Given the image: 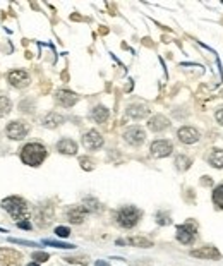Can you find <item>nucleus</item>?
<instances>
[{"instance_id":"9d476101","label":"nucleus","mask_w":223,"mask_h":266,"mask_svg":"<svg viewBox=\"0 0 223 266\" xmlns=\"http://www.w3.org/2000/svg\"><path fill=\"white\" fill-rule=\"evenodd\" d=\"M9 83L12 84L14 88H26L30 84V76H28L26 71H12L9 72Z\"/></svg>"},{"instance_id":"4468645a","label":"nucleus","mask_w":223,"mask_h":266,"mask_svg":"<svg viewBox=\"0 0 223 266\" xmlns=\"http://www.w3.org/2000/svg\"><path fill=\"white\" fill-rule=\"evenodd\" d=\"M57 150L64 153V155H76V151H78V144H76L72 139L66 138L57 143Z\"/></svg>"},{"instance_id":"412c9836","label":"nucleus","mask_w":223,"mask_h":266,"mask_svg":"<svg viewBox=\"0 0 223 266\" xmlns=\"http://www.w3.org/2000/svg\"><path fill=\"white\" fill-rule=\"evenodd\" d=\"M10 108H12V103H10V100L7 98L6 95H0V117H4V115L9 114Z\"/></svg>"},{"instance_id":"dca6fc26","label":"nucleus","mask_w":223,"mask_h":266,"mask_svg":"<svg viewBox=\"0 0 223 266\" xmlns=\"http://www.w3.org/2000/svg\"><path fill=\"white\" fill-rule=\"evenodd\" d=\"M148 126H150L151 131L160 132V131H165V129L168 127V120H166L163 115H156V117H153V119L150 120Z\"/></svg>"},{"instance_id":"7ed1b4c3","label":"nucleus","mask_w":223,"mask_h":266,"mask_svg":"<svg viewBox=\"0 0 223 266\" xmlns=\"http://www.w3.org/2000/svg\"><path fill=\"white\" fill-rule=\"evenodd\" d=\"M141 216H142L141 209H138L136 206H124L117 211L115 220H117V223L120 225L122 228H132L139 223Z\"/></svg>"},{"instance_id":"f8f14e48","label":"nucleus","mask_w":223,"mask_h":266,"mask_svg":"<svg viewBox=\"0 0 223 266\" xmlns=\"http://www.w3.org/2000/svg\"><path fill=\"white\" fill-rule=\"evenodd\" d=\"M190 254L194 257H202V259H218L220 257L218 249L213 247V245H204V247L194 249V251H190Z\"/></svg>"},{"instance_id":"aec40b11","label":"nucleus","mask_w":223,"mask_h":266,"mask_svg":"<svg viewBox=\"0 0 223 266\" xmlns=\"http://www.w3.org/2000/svg\"><path fill=\"white\" fill-rule=\"evenodd\" d=\"M93 119L96 120L98 124L106 122V119H108V110H106L105 107H96L93 110Z\"/></svg>"},{"instance_id":"bb28decb","label":"nucleus","mask_w":223,"mask_h":266,"mask_svg":"<svg viewBox=\"0 0 223 266\" xmlns=\"http://www.w3.org/2000/svg\"><path fill=\"white\" fill-rule=\"evenodd\" d=\"M45 244H50V245H55V247H64V249H69V247H74V245H69V244H62V242H55V240H45Z\"/></svg>"},{"instance_id":"f257e3e1","label":"nucleus","mask_w":223,"mask_h":266,"mask_svg":"<svg viewBox=\"0 0 223 266\" xmlns=\"http://www.w3.org/2000/svg\"><path fill=\"white\" fill-rule=\"evenodd\" d=\"M2 206H4V209L9 211V215L12 216L14 220L24 221L30 218V208H28L26 201L21 199V197H18V196L7 197V199L2 201Z\"/></svg>"},{"instance_id":"a878e982","label":"nucleus","mask_w":223,"mask_h":266,"mask_svg":"<svg viewBox=\"0 0 223 266\" xmlns=\"http://www.w3.org/2000/svg\"><path fill=\"white\" fill-rule=\"evenodd\" d=\"M48 259V254L46 252H33V261H40V263H43V261Z\"/></svg>"},{"instance_id":"393cba45","label":"nucleus","mask_w":223,"mask_h":266,"mask_svg":"<svg viewBox=\"0 0 223 266\" xmlns=\"http://www.w3.org/2000/svg\"><path fill=\"white\" fill-rule=\"evenodd\" d=\"M55 233H57L58 237H62V239H66V237L70 235V230L67 227H57L55 228Z\"/></svg>"},{"instance_id":"1a4fd4ad","label":"nucleus","mask_w":223,"mask_h":266,"mask_svg":"<svg viewBox=\"0 0 223 266\" xmlns=\"http://www.w3.org/2000/svg\"><path fill=\"white\" fill-rule=\"evenodd\" d=\"M124 138L126 141L129 144H134V146H139L141 143H144V138H146V134H144V131H142L141 127H130V129H127L126 131V134H124Z\"/></svg>"},{"instance_id":"2f4dec72","label":"nucleus","mask_w":223,"mask_h":266,"mask_svg":"<svg viewBox=\"0 0 223 266\" xmlns=\"http://www.w3.org/2000/svg\"><path fill=\"white\" fill-rule=\"evenodd\" d=\"M28 266H40V264H38V263H30Z\"/></svg>"},{"instance_id":"9b49d317","label":"nucleus","mask_w":223,"mask_h":266,"mask_svg":"<svg viewBox=\"0 0 223 266\" xmlns=\"http://www.w3.org/2000/svg\"><path fill=\"white\" fill-rule=\"evenodd\" d=\"M177 136L184 144H192V143H196V141L199 139V131H198V129H194V127L186 126V127L178 129Z\"/></svg>"},{"instance_id":"a211bd4d","label":"nucleus","mask_w":223,"mask_h":266,"mask_svg":"<svg viewBox=\"0 0 223 266\" xmlns=\"http://www.w3.org/2000/svg\"><path fill=\"white\" fill-rule=\"evenodd\" d=\"M64 122V117L62 115H58V114H55V112H52V114H48L43 119V124H45L46 127H57V126H60V124Z\"/></svg>"},{"instance_id":"b1692460","label":"nucleus","mask_w":223,"mask_h":266,"mask_svg":"<svg viewBox=\"0 0 223 266\" xmlns=\"http://www.w3.org/2000/svg\"><path fill=\"white\" fill-rule=\"evenodd\" d=\"M175 163H177V167L180 168V170H184V168H187L190 165V160L186 158V156H177V160H175Z\"/></svg>"},{"instance_id":"4be33fe9","label":"nucleus","mask_w":223,"mask_h":266,"mask_svg":"<svg viewBox=\"0 0 223 266\" xmlns=\"http://www.w3.org/2000/svg\"><path fill=\"white\" fill-rule=\"evenodd\" d=\"M213 203L220 209H223V184L218 185V187L213 191Z\"/></svg>"},{"instance_id":"f3484780","label":"nucleus","mask_w":223,"mask_h":266,"mask_svg":"<svg viewBox=\"0 0 223 266\" xmlns=\"http://www.w3.org/2000/svg\"><path fill=\"white\" fill-rule=\"evenodd\" d=\"M127 114L132 117V119H142V117H146L150 114V110L146 105H130V107L127 108Z\"/></svg>"},{"instance_id":"423d86ee","label":"nucleus","mask_w":223,"mask_h":266,"mask_svg":"<svg viewBox=\"0 0 223 266\" xmlns=\"http://www.w3.org/2000/svg\"><path fill=\"white\" fill-rule=\"evenodd\" d=\"M22 254L14 249H0V264L2 266H19Z\"/></svg>"},{"instance_id":"f03ea898","label":"nucleus","mask_w":223,"mask_h":266,"mask_svg":"<svg viewBox=\"0 0 223 266\" xmlns=\"http://www.w3.org/2000/svg\"><path fill=\"white\" fill-rule=\"evenodd\" d=\"M46 158V148L40 143H30L21 150V160L30 167H38Z\"/></svg>"},{"instance_id":"7c9ffc66","label":"nucleus","mask_w":223,"mask_h":266,"mask_svg":"<svg viewBox=\"0 0 223 266\" xmlns=\"http://www.w3.org/2000/svg\"><path fill=\"white\" fill-rule=\"evenodd\" d=\"M96 266H110L106 261H96Z\"/></svg>"},{"instance_id":"ddd939ff","label":"nucleus","mask_w":223,"mask_h":266,"mask_svg":"<svg viewBox=\"0 0 223 266\" xmlns=\"http://www.w3.org/2000/svg\"><path fill=\"white\" fill-rule=\"evenodd\" d=\"M57 102L60 103L62 107H72V105L78 102V96L67 90H60V91H57Z\"/></svg>"},{"instance_id":"c756f323","label":"nucleus","mask_w":223,"mask_h":266,"mask_svg":"<svg viewBox=\"0 0 223 266\" xmlns=\"http://www.w3.org/2000/svg\"><path fill=\"white\" fill-rule=\"evenodd\" d=\"M216 120H218V122H220V124H222V126H223V110H220V112H216Z\"/></svg>"},{"instance_id":"0eeeda50","label":"nucleus","mask_w":223,"mask_h":266,"mask_svg":"<svg viewBox=\"0 0 223 266\" xmlns=\"http://www.w3.org/2000/svg\"><path fill=\"white\" fill-rule=\"evenodd\" d=\"M82 144H84L86 150L94 151V150H98V148H102L103 138L100 136V132H96V131H90V132H86V134L82 136Z\"/></svg>"},{"instance_id":"20e7f679","label":"nucleus","mask_w":223,"mask_h":266,"mask_svg":"<svg viewBox=\"0 0 223 266\" xmlns=\"http://www.w3.org/2000/svg\"><path fill=\"white\" fill-rule=\"evenodd\" d=\"M196 223H192V221H187L184 225H178L177 227V239L178 242L186 244V245H190L194 244V240H196Z\"/></svg>"},{"instance_id":"39448f33","label":"nucleus","mask_w":223,"mask_h":266,"mask_svg":"<svg viewBox=\"0 0 223 266\" xmlns=\"http://www.w3.org/2000/svg\"><path fill=\"white\" fill-rule=\"evenodd\" d=\"M28 132H30V127L26 126L24 122H19V120H14V122H10L9 126H7V136H9L10 139H24L28 136Z\"/></svg>"},{"instance_id":"2eb2a0df","label":"nucleus","mask_w":223,"mask_h":266,"mask_svg":"<svg viewBox=\"0 0 223 266\" xmlns=\"http://www.w3.org/2000/svg\"><path fill=\"white\" fill-rule=\"evenodd\" d=\"M86 211H88V209L84 206H74V208L69 209L67 216H69V220L72 221V223H81V221L84 220V216H86Z\"/></svg>"},{"instance_id":"6e6552de","label":"nucleus","mask_w":223,"mask_h":266,"mask_svg":"<svg viewBox=\"0 0 223 266\" xmlns=\"http://www.w3.org/2000/svg\"><path fill=\"white\" fill-rule=\"evenodd\" d=\"M172 143L170 141H165V139H160V141H154L153 144H151V155L156 156V158H162V156H168L170 153H172Z\"/></svg>"},{"instance_id":"6ab92c4d","label":"nucleus","mask_w":223,"mask_h":266,"mask_svg":"<svg viewBox=\"0 0 223 266\" xmlns=\"http://www.w3.org/2000/svg\"><path fill=\"white\" fill-rule=\"evenodd\" d=\"M208 162L211 167H216V168H223V151L222 150H214L210 155Z\"/></svg>"},{"instance_id":"c85d7f7f","label":"nucleus","mask_w":223,"mask_h":266,"mask_svg":"<svg viewBox=\"0 0 223 266\" xmlns=\"http://www.w3.org/2000/svg\"><path fill=\"white\" fill-rule=\"evenodd\" d=\"M18 227H21V228H31V223L28 220L24 221H18Z\"/></svg>"},{"instance_id":"5701e85b","label":"nucleus","mask_w":223,"mask_h":266,"mask_svg":"<svg viewBox=\"0 0 223 266\" xmlns=\"http://www.w3.org/2000/svg\"><path fill=\"white\" fill-rule=\"evenodd\" d=\"M129 244H132V245H139V247H151V240L148 239H142V237H130L129 240H127Z\"/></svg>"},{"instance_id":"cd10ccee","label":"nucleus","mask_w":223,"mask_h":266,"mask_svg":"<svg viewBox=\"0 0 223 266\" xmlns=\"http://www.w3.org/2000/svg\"><path fill=\"white\" fill-rule=\"evenodd\" d=\"M81 163H82V168H86V170H91V168H93V163H91V160L81 158Z\"/></svg>"}]
</instances>
